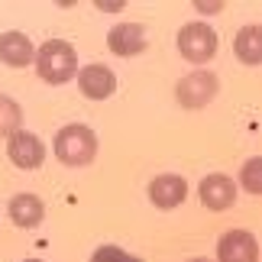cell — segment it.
<instances>
[{
  "label": "cell",
  "mask_w": 262,
  "mask_h": 262,
  "mask_svg": "<svg viewBox=\"0 0 262 262\" xmlns=\"http://www.w3.org/2000/svg\"><path fill=\"white\" fill-rule=\"evenodd\" d=\"M198 10H201V13H217L220 4H207V0H198Z\"/></svg>",
  "instance_id": "ac0fdd59"
},
{
  "label": "cell",
  "mask_w": 262,
  "mask_h": 262,
  "mask_svg": "<svg viewBox=\"0 0 262 262\" xmlns=\"http://www.w3.org/2000/svg\"><path fill=\"white\" fill-rule=\"evenodd\" d=\"M107 46H110V52L120 55V58H133L146 49V33H143L139 23H120V26L110 29Z\"/></svg>",
  "instance_id": "9c48e42d"
},
{
  "label": "cell",
  "mask_w": 262,
  "mask_h": 262,
  "mask_svg": "<svg viewBox=\"0 0 262 262\" xmlns=\"http://www.w3.org/2000/svg\"><path fill=\"white\" fill-rule=\"evenodd\" d=\"M36 72L49 84H65L72 81L78 72V55L65 39H49V42L36 52Z\"/></svg>",
  "instance_id": "6da1fadb"
},
{
  "label": "cell",
  "mask_w": 262,
  "mask_h": 262,
  "mask_svg": "<svg viewBox=\"0 0 262 262\" xmlns=\"http://www.w3.org/2000/svg\"><path fill=\"white\" fill-rule=\"evenodd\" d=\"M19 120H23V114H19L16 100L0 94V136H13L19 129Z\"/></svg>",
  "instance_id": "5bb4252c"
},
{
  "label": "cell",
  "mask_w": 262,
  "mask_h": 262,
  "mask_svg": "<svg viewBox=\"0 0 262 262\" xmlns=\"http://www.w3.org/2000/svg\"><path fill=\"white\" fill-rule=\"evenodd\" d=\"M0 58H4L7 65H13V68H23V65H29L36 58V49L29 42V36L13 29V33L0 36Z\"/></svg>",
  "instance_id": "7c38bea8"
},
{
  "label": "cell",
  "mask_w": 262,
  "mask_h": 262,
  "mask_svg": "<svg viewBox=\"0 0 262 262\" xmlns=\"http://www.w3.org/2000/svg\"><path fill=\"white\" fill-rule=\"evenodd\" d=\"M10 220H13L16 227H23V230H33L42 224V217H46V207H42V201H39L36 194H16L13 201H10Z\"/></svg>",
  "instance_id": "8fae6325"
},
{
  "label": "cell",
  "mask_w": 262,
  "mask_h": 262,
  "mask_svg": "<svg viewBox=\"0 0 262 262\" xmlns=\"http://www.w3.org/2000/svg\"><path fill=\"white\" fill-rule=\"evenodd\" d=\"M178 49L188 62H207L217 52V33L204 23H188L178 33Z\"/></svg>",
  "instance_id": "3957f363"
},
{
  "label": "cell",
  "mask_w": 262,
  "mask_h": 262,
  "mask_svg": "<svg viewBox=\"0 0 262 262\" xmlns=\"http://www.w3.org/2000/svg\"><path fill=\"white\" fill-rule=\"evenodd\" d=\"M7 156H10V162L16 168H39L42 159H46V146L39 143V136L19 133L16 129V133L10 136V143H7Z\"/></svg>",
  "instance_id": "8992f818"
},
{
  "label": "cell",
  "mask_w": 262,
  "mask_h": 262,
  "mask_svg": "<svg viewBox=\"0 0 262 262\" xmlns=\"http://www.w3.org/2000/svg\"><path fill=\"white\" fill-rule=\"evenodd\" d=\"M239 185H243L249 194H259L262 191V159H249L239 172Z\"/></svg>",
  "instance_id": "9a60e30c"
},
{
  "label": "cell",
  "mask_w": 262,
  "mask_h": 262,
  "mask_svg": "<svg viewBox=\"0 0 262 262\" xmlns=\"http://www.w3.org/2000/svg\"><path fill=\"white\" fill-rule=\"evenodd\" d=\"M217 259L220 262H256L259 259V243L249 230H227L217 243Z\"/></svg>",
  "instance_id": "277c9868"
},
{
  "label": "cell",
  "mask_w": 262,
  "mask_h": 262,
  "mask_svg": "<svg viewBox=\"0 0 262 262\" xmlns=\"http://www.w3.org/2000/svg\"><path fill=\"white\" fill-rule=\"evenodd\" d=\"M233 52L239 55V62L259 65L262 62V29L259 26L239 29V33H236V42H233Z\"/></svg>",
  "instance_id": "4fadbf2b"
},
{
  "label": "cell",
  "mask_w": 262,
  "mask_h": 262,
  "mask_svg": "<svg viewBox=\"0 0 262 262\" xmlns=\"http://www.w3.org/2000/svg\"><path fill=\"white\" fill-rule=\"evenodd\" d=\"M97 152V139L88 126L72 123L65 129H58L55 136V156L62 159L65 165H88Z\"/></svg>",
  "instance_id": "7a4b0ae2"
},
{
  "label": "cell",
  "mask_w": 262,
  "mask_h": 262,
  "mask_svg": "<svg viewBox=\"0 0 262 262\" xmlns=\"http://www.w3.org/2000/svg\"><path fill=\"white\" fill-rule=\"evenodd\" d=\"M97 7H100V10H107V13H117V10L123 7V0H100Z\"/></svg>",
  "instance_id": "e0dca14e"
},
{
  "label": "cell",
  "mask_w": 262,
  "mask_h": 262,
  "mask_svg": "<svg viewBox=\"0 0 262 262\" xmlns=\"http://www.w3.org/2000/svg\"><path fill=\"white\" fill-rule=\"evenodd\" d=\"M26 262H39V259H26Z\"/></svg>",
  "instance_id": "ffe728a7"
},
{
  "label": "cell",
  "mask_w": 262,
  "mask_h": 262,
  "mask_svg": "<svg viewBox=\"0 0 262 262\" xmlns=\"http://www.w3.org/2000/svg\"><path fill=\"white\" fill-rule=\"evenodd\" d=\"M175 94L181 100V107L198 110V107H204V104H210V100L217 97V78L210 72H194V75H188L185 81L178 84Z\"/></svg>",
  "instance_id": "5b68a950"
},
{
  "label": "cell",
  "mask_w": 262,
  "mask_h": 262,
  "mask_svg": "<svg viewBox=\"0 0 262 262\" xmlns=\"http://www.w3.org/2000/svg\"><path fill=\"white\" fill-rule=\"evenodd\" d=\"M236 201V181L227 175H207L201 181V204L210 210H227Z\"/></svg>",
  "instance_id": "ba28073f"
},
{
  "label": "cell",
  "mask_w": 262,
  "mask_h": 262,
  "mask_svg": "<svg viewBox=\"0 0 262 262\" xmlns=\"http://www.w3.org/2000/svg\"><path fill=\"white\" fill-rule=\"evenodd\" d=\"M78 88L91 100H107L117 91V78L107 65H84L81 75H78Z\"/></svg>",
  "instance_id": "52a82bcc"
},
{
  "label": "cell",
  "mask_w": 262,
  "mask_h": 262,
  "mask_svg": "<svg viewBox=\"0 0 262 262\" xmlns=\"http://www.w3.org/2000/svg\"><path fill=\"white\" fill-rule=\"evenodd\" d=\"M91 262H143V259H136V256L123 253L120 246H100L97 253H94V259H91Z\"/></svg>",
  "instance_id": "2e32d148"
},
{
  "label": "cell",
  "mask_w": 262,
  "mask_h": 262,
  "mask_svg": "<svg viewBox=\"0 0 262 262\" xmlns=\"http://www.w3.org/2000/svg\"><path fill=\"white\" fill-rule=\"evenodd\" d=\"M185 198H188V185H185L181 175H159V178H152V185H149V201L162 210L178 207Z\"/></svg>",
  "instance_id": "30bf717a"
},
{
  "label": "cell",
  "mask_w": 262,
  "mask_h": 262,
  "mask_svg": "<svg viewBox=\"0 0 262 262\" xmlns=\"http://www.w3.org/2000/svg\"><path fill=\"white\" fill-rule=\"evenodd\" d=\"M191 262H210V259H191Z\"/></svg>",
  "instance_id": "d6986e66"
}]
</instances>
